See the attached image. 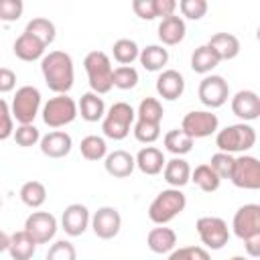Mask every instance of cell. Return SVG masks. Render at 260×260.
I'll use <instances>...</instances> for the list:
<instances>
[{"label":"cell","instance_id":"49","mask_svg":"<svg viewBox=\"0 0 260 260\" xmlns=\"http://www.w3.org/2000/svg\"><path fill=\"white\" fill-rule=\"evenodd\" d=\"M244 248H246V254L252 256V258H260V232L246 238L244 240Z\"/></svg>","mask_w":260,"mask_h":260},{"label":"cell","instance_id":"23","mask_svg":"<svg viewBox=\"0 0 260 260\" xmlns=\"http://www.w3.org/2000/svg\"><path fill=\"white\" fill-rule=\"evenodd\" d=\"M185 32H187L185 20L177 14L162 18L160 24H158V39H160L162 45H169V47L179 45L185 39Z\"/></svg>","mask_w":260,"mask_h":260},{"label":"cell","instance_id":"43","mask_svg":"<svg viewBox=\"0 0 260 260\" xmlns=\"http://www.w3.org/2000/svg\"><path fill=\"white\" fill-rule=\"evenodd\" d=\"M207 2L205 0H181L179 2V10H181V14L185 16V18H189V20H199V18H203L205 16V12H207Z\"/></svg>","mask_w":260,"mask_h":260},{"label":"cell","instance_id":"30","mask_svg":"<svg viewBox=\"0 0 260 260\" xmlns=\"http://www.w3.org/2000/svg\"><path fill=\"white\" fill-rule=\"evenodd\" d=\"M162 142H165V148H167L169 152H173L175 156H183V154L191 152V148H193V138H191L183 128H173V130H169V132L165 134Z\"/></svg>","mask_w":260,"mask_h":260},{"label":"cell","instance_id":"41","mask_svg":"<svg viewBox=\"0 0 260 260\" xmlns=\"http://www.w3.org/2000/svg\"><path fill=\"white\" fill-rule=\"evenodd\" d=\"M14 140L18 146H35L39 140H41V134H39V128L35 124H20L16 130H14Z\"/></svg>","mask_w":260,"mask_h":260},{"label":"cell","instance_id":"17","mask_svg":"<svg viewBox=\"0 0 260 260\" xmlns=\"http://www.w3.org/2000/svg\"><path fill=\"white\" fill-rule=\"evenodd\" d=\"M185 91V79L177 69H165L160 71V75L156 77V93L162 100L175 102L183 95Z\"/></svg>","mask_w":260,"mask_h":260},{"label":"cell","instance_id":"48","mask_svg":"<svg viewBox=\"0 0 260 260\" xmlns=\"http://www.w3.org/2000/svg\"><path fill=\"white\" fill-rule=\"evenodd\" d=\"M154 8H156V16L167 18V16H173L175 14L177 2L175 0H154Z\"/></svg>","mask_w":260,"mask_h":260},{"label":"cell","instance_id":"10","mask_svg":"<svg viewBox=\"0 0 260 260\" xmlns=\"http://www.w3.org/2000/svg\"><path fill=\"white\" fill-rule=\"evenodd\" d=\"M217 126H219V120L215 114L207 112V110H193L189 114H185L183 122H181V128L195 140V138H207L211 134L217 132Z\"/></svg>","mask_w":260,"mask_h":260},{"label":"cell","instance_id":"45","mask_svg":"<svg viewBox=\"0 0 260 260\" xmlns=\"http://www.w3.org/2000/svg\"><path fill=\"white\" fill-rule=\"evenodd\" d=\"M0 114H2V126H0V140H6L14 134V126H12V110L10 104L6 100L0 102Z\"/></svg>","mask_w":260,"mask_h":260},{"label":"cell","instance_id":"3","mask_svg":"<svg viewBox=\"0 0 260 260\" xmlns=\"http://www.w3.org/2000/svg\"><path fill=\"white\" fill-rule=\"evenodd\" d=\"M215 144H217L219 152H228V154L246 152L256 144V130L246 122L230 124L223 130H217Z\"/></svg>","mask_w":260,"mask_h":260},{"label":"cell","instance_id":"6","mask_svg":"<svg viewBox=\"0 0 260 260\" xmlns=\"http://www.w3.org/2000/svg\"><path fill=\"white\" fill-rule=\"evenodd\" d=\"M77 112H79V106L75 104V100L69 98L67 93H61V95L51 98L43 106V122L49 128H61V126L71 124Z\"/></svg>","mask_w":260,"mask_h":260},{"label":"cell","instance_id":"31","mask_svg":"<svg viewBox=\"0 0 260 260\" xmlns=\"http://www.w3.org/2000/svg\"><path fill=\"white\" fill-rule=\"evenodd\" d=\"M191 181L205 193H213L219 189L221 179L217 177V173L211 169V165H199L195 167V171L191 173Z\"/></svg>","mask_w":260,"mask_h":260},{"label":"cell","instance_id":"47","mask_svg":"<svg viewBox=\"0 0 260 260\" xmlns=\"http://www.w3.org/2000/svg\"><path fill=\"white\" fill-rule=\"evenodd\" d=\"M14 85H16V75H14V71H10L8 67H2V69H0V91H2V93H8V91L14 89Z\"/></svg>","mask_w":260,"mask_h":260},{"label":"cell","instance_id":"52","mask_svg":"<svg viewBox=\"0 0 260 260\" xmlns=\"http://www.w3.org/2000/svg\"><path fill=\"white\" fill-rule=\"evenodd\" d=\"M256 39H258V41H260V26H258V28H256Z\"/></svg>","mask_w":260,"mask_h":260},{"label":"cell","instance_id":"5","mask_svg":"<svg viewBox=\"0 0 260 260\" xmlns=\"http://www.w3.org/2000/svg\"><path fill=\"white\" fill-rule=\"evenodd\" d=\"M134 120H136V110L126 102H116L106 112V118L102 122V132L106 138L124 140L130 134V126Z\"/></svg>","mask_w":260,"mask_h":260},{"label":"cell","instance_id":"51","mask_svg":"<svg viewBox=\"0 0 260 260\" xmlns=\"http://www.w3.org/2000/svg\"><path fill=\"white\" fill-rule=\"evenodd\" d=\"M230 260H248V258H244V256H234V258H230Z\"/></svg>","mask_w":260,"mask_h":260},{"label":"cell","instance_id":"50","mask_svg":"<svg viewBox=\"0 0 260 260\" xmlns=\"http://www.w3.org/2000/svg\"><path fill=\"white\" fill-rule=\"evenodd\" d=\"M8 244H10V236L6 232L0 234V250H8Z\"/></svg>","mask_w":260,"mask_h":260},{"label":"cell","instance_id":"34","mask_svg":"<svg viewBox=\"0 0 260 260\" xmlns=\"http://www.w3.org/2000/svg\"><path fill=\"white\" fill-rule=\"evenodd\" d=\"M24 32H28V35H32V37H37L39 41H43L47 47L55 41V24L49 20V18H43V16H39V18H32V20H28L26 22V26H24Z\"/></svg>","mask_w":260,"mask_h":260},{"label":"cell","instance_id":"19","mask_svg":"<svg viewBox=\"0 0 260 260\" xmlns=\"http://www.w3.org/2000/svg\"><path fill=\"white\" fill-rule=\"evenodd\" d=\"M104 167H106L108 175H112L116 179H126L132 175V171L136 167V156H132L126 150H114L106 156Z\"/></svg>","mask_w":260,"mask_h":260},{"label":"cell","instance_id":"22","mask_svg":"<svg viewBox=\"0 0 260 260\" xmlns=\"http://www.w3.org/2000/svg\"><path fill=\"white\" fill-rule=\"evenodd\" d=\"M191 173L193 171H191L189 162L185 158H181V156H175V158L167 160L165 171H162V177H165V181L173 189H181V187H185L191 181Z\"/></svg>","mask_w":260,"mask_h":260},{"label":"cell","instance_id":"26","mask_svg":"<svg viewBox=\"0 0 260 260\" xmlns=\"http://www.w3.org/2000/svg\"><path fill=\"white\" fill-rule=\"evenodd\" d=\"M217 55L221 61H230V59H236L238 53H240V41L236 35L232 32H215L209 43H207Z\"/></svg>","mask_w":260,"mask_h":260},{"label":"cell","instance_id":"25","mask_svg":"<svg viewBox=\"0 0 260 260\" xmlns=\"http://www.w3.org/2000/svg\"><path fill=\"white\" fill-rule=\"evenodd\" d=\"M35 250H37V242H35V238L26 230L14 232L10 236L8 254H10L12 260H30L32 254H35Z\"/></svg>","mask_w":260,"mask_h":260},{"label":"cell","instance_id":"4","mask_svg":"<svg viewBox=\"0 0 260 260\" xmlns=\"http://www.w3.org/2000/svg\"><path fill=\"white\" fill-rule=\"evenodd\" d=\"M185 205H187L185 193H183L181 189H173V187H171V189L160 191V193L152 199V203H150V207H148V217H150L152 223L165 225V223H169L171 219H175V217L185 209Z\"/></svg>","mask_w":260,"mask_h":260},{"label":"cell","instance_id":"35","mask_svg":"<svg viewBox=\"0 0 260 260\" xmlns=\"http://www.w3.org/2000/svg\"><path fill=\"white\" fill-rule=\"evenodd\" d=\"M112 55L120 65H130L140 57V49L132 39H118L112 45Z\"/></svg>","mask_w":260,"mask_h":260},{"label":"cell","instance_id":"15","mask_svg":"<svg viewBox=\"0 0 260 260\" xmlns=\"http://www.w3.org/2000/svg\"><path fill=\"white\" fill-rule=\"evenodd\" d=\"M91 217H89V209L81 203H71L63 209V215H61V225H63V232L71 238H77L81 236L87 225H89Z\"/></svg>","mask_w":260,"mask_h":260},{"label":"cell","instance_id":"11","mask_svg":"<svg viewBox=\"0 0 260 260\" xmlns=\"http://www.w3.org/2000/svg\"><path fill=\"white\" fill-rule=\"evenodd\" d=\"M199 100L207 108H221L230 98V85L221 75H205L199 83Z\"/></svg>","mask_w":260,"mask_h":260},{"label":"cell","instance_id":"7","mask_svg":"<svg viewBox=\"0 0 260 260\" xmlns=\"http://www.w3.org/2000/svg\"><path fill=\"white\" fill-rule=\"evenodd\" d=\"M41 108V91L35 85H22L16 89L10 110L18 124H32Z\"/></svg>","mask_w":260,"mask_h":260},{"label":"cell","instance_id":"20","mask_svg":"<svg viewBox=\"0 0 260 260\" xmlns=\"http://www.w3.org/2000/svg\"><path fill=\"white\" fill-rule=\"evenodd\" d=\"M45 49L47 45L43 41H39L37 37L28 35V32H22L20 37H16L14 41V55L20 59V61H37V59H43L45 57Z\"/></svg>","mask_w":260,"mask_h":260},{"label":"cell","instance_id":"16","mask_svg":"<svg viewBox=\"0 0 260 260\" xmlns=\"http://www.w3.org/2000/svg\"><path fill=\"white\" fill-rule=\"evenodd\" d=\"M232 112L242 122H252L260 118V95L252 89H240L232 98Z\"/></svg>","mask_w":260,"mask_h":260},{"label":"cell","instance_id":"1","mask_svg":"<svg viewBox=\"0 0 260 260\" xmlns=\"http://www.w3.org/2000/svg\"><path fill=\"white\" fill-rule=\"evenodd\" d=\"M41 73L45 77V83L51 91L57 95L67 93L73 87V59L65 51H49L41 59Z\"/></svg>","mask_w":260,"mask_h":260},{"label":"cell","instance_id":"9","mask_svg":"<svg viewBox=\"0 0 260 260\" xmlns=\"http://www.w3.org/2000/svg\"><path fill=\"white\" fill-rule=\"evenodd\" d=\"M230 181L240 189H250V191L260 189V160L250 154L238 156Z\"/></svg>","mask_w":260,"mask_h":260},{"label":"cell","instance_id":"46","mask_svg":"<svg viewBox=\"0 0 260 260\" xmlns=\"http://www.w3.org/2000/svg\"><path fill=\"white\" fill-rule=\"evenodd\" d=\"M132 10L138 18L142 20H152L156 18V8H154V0H134L132 2Z\"/></svg>","mask_w":260,"mask_h":260},{"label":"cell","instance_id":"38","mask_svg":"<svg viewBox=\"0 0 260 260\" xmlns=\"http://www.w3.org/2000/svg\"><path fill=\"white\" fill-rule=\"evenodd\" d=\"M132 132H134V138H136L138 142H142V144H152V142L158 140V136H160V124L136 120Z\"/></svg>","mask_w":260,"mask_h":260},{"label":"cell","instance_id":"18","mask_svg":"<svg viewBox=\"0 0 260 260\" xmlns=\"http://www.w3.org/2000/svg\"><path fill=\"white\" fill-rule=\"evenodd\" d=\"M73 140L63 130H53L41 138V152L49 158H63L71 152Z\"/></svg>","mask_w":260,"mask_h":260},{"label":"cell","instance_id":"44","mask_svg":"<svg viewBox=\"0 0 260 260\" xmlns=\"http://www.w3.org/2000/svg\"><path fill=\"white\" fill-rule=\"evenodd\" d=\"M24 10V4L20 0H0V20L12 22L18 20Z\"/></svg>","mask_w":260,"mask_h":260},{"label":"cell","instance_id":"8","mask_svg":"<svg viewBox=\"0 0 260 260\" xmlns=\"http://www.w3.org/2000/svg\"><path fill=\"white\" fill-rule=\"evenodd\" d=\"M195 230L199 234V240L209 250H221L228 244V240H230L228 223L221 217H215V215H203V217H199L197 223H195Z\"/></svg>","mask_w":260,"mask_h":260},{"label":"cell","instance_id":"33","mask_svg":"<svg viewBox=\"0 0 260 260\" xmlns=\"http://www.w3.org/2000/svg\"><path fill=\"white\" fill-rule=\"evenodd\" d=\"M79 150H81V156L85 160H102L108 156V144L102 136H95V134H89L81 140L79 144Z\"/></svg>","mask_w":260,"mask_h":260},{"label":"cell","instance_id":"27","mask_svg":"<svg viewBox=\"0 0 260 260\" xmlns=\"http://www.w3.org/2000/svg\"><path fill=\"white\" fill-rule=\"evenodd\" d=\"M77 106H79V114H81V118H83L85 122H98V120L106 118V104H104V100H102L98 93H93V91L83 93Z\"/></svg>","mask_w":260,"mask_h":260},{"label":"cell","instance_id":"37","mask_svg":"<svg viewBox=\"0 0 260 260\" xmlns=\"http://www.w3.org/2000/svg\"><path fill=\"white\" fill-rule=\"evenodd\" d=\"M138 83V71L132 65H120L114 69V87L132 89Z\"/></svg>","mask_w":260,"mask_h":260},{"label":"cell","instance_id":"12","mask_svg":"<svg viewBox=\"0 0 260 260\" xmlns=\"http://www.w3.org/2000/svg\"><path fill=\"white\" fill-rule=\"evenodd\" d=\"M24 230L37 244H49L57 234V219L49 211H32L24 221Z\"/></svg>","mask_w":260,"mask_h":260},{"label":"cell","instance_id":"21","mask_svg":"<svg viewBox=\"0 0 260 260\" xmlns=\"http://www.w3.org/2000/svg\"><path fill=\"white\" fill-rule=\"evenodd\" d=\"M165 165H167L165 154H162V150L156 148V146H144V148H140L138 154H136V167H138L140 173H144V175H150V177H152V175H158V173L165 171Z\"/></svg>","mask_w":260,"mask_h":260},{"label":"cell","instance_id":"40","mask_svg":"<svg viewBox=\"0 0 260 260\" xmlns=\"http://www.w3.org/2000/svg\"><path fill=\"white\" fill-rule=\"evenodd\" d=\"M169 260H211V256L201 246H183V248H175L169 254Z\"/></svg>","mask_w":260,"mask_h":260},{"label":"cell","instance_id":"36","mask_svg":"<svg viewBox=\"0 0 260 260\" xmlns=\"http://www.w3.org/2000/svg\"><path fill=\"white\" fill-rule=\"evenodd\" d=\"M162 114H165L162 104H160L156 98H144V100L138 104V110H136V120H144V122L160 124Z\"/></svg>","mask_w":260,"mask_h":260},{"label":"cell","instance_id":"42","mask_svg":"<svg viewBox=\"0 0 260 260\" xmlns=\"http://www.w3.org/2000/svg\"><path fill=\"white\" fill-rule=\"evenodd\" d=\"M47 260H77L75 246L71 242H67V240H59L49 248Z\"/></svg>","mask_w":260,"mask_h":260},{"label":"cell","instance_id":"39","mask_svg":"<svg viewBox=\"0 0 260 260\" xmlns=\"http://www.w3.org/2000/svg\"><path fill=\"white\" fill-rule=\"evenodd\" d=\"M211 169L217 173L219 179H232V173H234V165H236V158L228 152H215L209 160Z\"/></svg>","mask_w":260,"mask_h":260},{"label":"cell","instance_id":"13","mask_svg":"<svg viewBox=\"0 0 260 260\" xmlns=\"http://www.w3.org/2000/svg\"><path fill=\"white\" fill-rule=\"evenodd\" d=\"M234 234L240 240H246L260 232V205L258 203H246L242 205L232 219Z\"/></svg>","mask_w":260,"mask_h":260},{"label":"cell","instance_id":"14","mask_svg":"<svg viewBox=\"0 0 260 260\" xmlns=\"http://www.w3.org/2000/svg\"><path fill=\"white\" fill-rule=\"evenodd\" d=\"M122 228V217L116 207H100L91 215V230L100 240H112Z\"/></svg>","mask_w":260,"mask_h":260},{"label":"cell","instance_id":"29","mask_svg":"<svg viewBox=\"0 0 260 260\" xmlns=\"http://www.w3.org/2000/svg\"><path fill=\"white\" fill-rule=\"evenodd\" d=\"M140 65L146 71H162V67L169 61V51L160 45H148L144 49H140Z\"/></svg>","mask_w":260,"mask_h":260},{"label":"cell","instance_id":"32","mask_svg":"<svg viewBox=\"0 0 260 260\" xmlns=\"http://www.w3.org/2000/svg\"><path fill=\"white\" fill-rule=\"evenodd\" d=\"M20 201L26 205V207H32V209H37V207H41L43 203H45V199H47V189H45V185L41 183V181H26L22 187H20Z\"/></svg>","mask_w":260,"mask_h":260},{"label":"cell","instance_id":"28","mask_svg":"<svg viewBox=\"0 0 260 260\" xmlns=\"http://www.w3.org/2000/svg\"><path fill=\"white\" fill-rule=\"evenodd\" d=\"M219 55L209 47V45H201V47H197L195 51H193V55H191V69L195 71V73H201V75H205V73H209L211 69H215L217 65H219Z\"/></svg>","mask_w":260,"mask_h":260},{"label":"cell","instance_id":"2","mask_svg":"<svg viewBox=\"0 0 260 260\" xmlns=\"http://www.w3.org/2000/svg\"><path fill=\"white\" fill-rule=\"evenodd\" d=\"M87 81L93 93H108L114 87V69L112 61L104 51H89L83 59Z\"/></svg>","mask_w":260,"mask_h":260},{"label":"cell","instance_id":"24","mask_svg":"<svg viewBox=\"0 0 260 260\" xmlns=\"http://www.w3.org/2000/svg\"><path fill=\"white\" fill-rule=\"evenodd\" d=\"M146 246L154 254H171L177 246V234L171 228H152L146 236Z\"/></svg>","mask_w":260,"mask_h":260}]
</instances>
